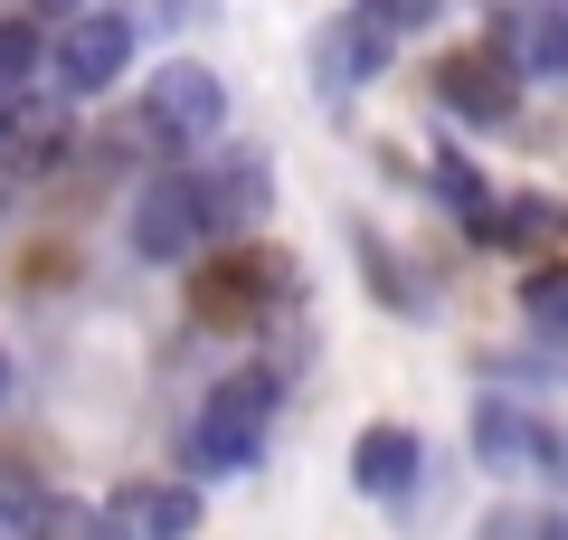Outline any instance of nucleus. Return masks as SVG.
<instances>
[{
  "mask_svg": "<svg viewBox=\"0 0 568 540\" xmlns=\"http://www.w3.org/2000/svg\"><path fill=\"white\" fill-rule=\"evenodd\" d=\"M474 456H484L493 474H549V483H568L559 427H540L530 408H511V399H484V408H474Z\"/></svg>",
  "mask_w": 568,
  "mask_h": 540,
  "instance_id": "7",
  "label": "nucleus"
},
{
  "mask_svg": "<svg viewBox=\"0 0 568 540\" xmlns=\"http://www.w3.org/2000/svg\"><path fill=\"white\" fill-rule=\"evenodd\" d=\"M436 190H446V200H455V219H465L474 238H493V209H503V200H493V180L474 171V161L455 152V142H446V152H436Z\"/></svg>",
  "mask_w": 568,
  "mask_h": 540,
  "instance_id": "13",
  "label": "nucleus"
},
{
  "mask_svg": "<svg viewBox=\"0 0 568 540\" xmlns=\"http://www.w3.org/2000/svg\"><path fill=\"white\" fill-rule=\"evenodd\" d=\"M142 133L162 142L171 161L181 152H219V133H227V86L209 77L200 58H162L152 67V86H142Z\"/></svg>",
  "mask_w": 568,
  "mask_h": 540,
  "instance_id": "2",
  "label": "nucleus"
},
{
  "mask_svg": "<svg viewBox=\"0 0 568 540\" xmlns=\"http://www.w3.org/2000/svg\"><path fill=\"white\" fill-rule=\"evenodd\" d=\"M530 77H568V0H540L530 10Z\"/></svg>",
  "mask_w": 568,
  "mask_h": 540,
  "instance_id": "15",
  "label": "nucleus"
},
{
  "mask_svg": "<svg viewBox=\"0 0 568 540\" xmlns=\"http://www.w3.org/2000/svg\"><path fill=\"white\" fill-rule=\"evenodd\" d=\"M369 10H379V20H388V29H398V39H407V29H426V20H436V10H446V0H369Z\"/></svg>",
  "mask_w": 568,
  "mask_h": 540,
  "instance_id": "20",
  "label": "nucleus"
},
{
  "mask_svg": "<svg viewBox=\"0 0 568 540\" xmlns=\"http://www.w3.org/2000/svg\"><path fill=\"white\" fill-rule=\"evenodd\" d=\"M275 399H284L275 370H265V360H237V370L200 399V418H190V474H246L256 446H265Z\"/></svg>",
  "mask_w": 568,
  "mask_h": 540,
  "instance_id": "1",
  "label": "nucleus"
},
{
  "mask_svg": "<svg viewBox=\"0 0 568 540\" xmlns=\"http://www.w3.org/2000/svg\"><path fill=\"white\" fill-rule=\"evenodd\" d=\"M521 313H530V332L568 341V266H540V276L521 284Z\"/></svg>",
  "mask_w": 568,
  "mask_h": 540,
  "instance_id": "17",
  "label": "nucleus"
},
{
  "mask_svg": "<svg viewBox=\"0 0 568 540\" xmlns=\"http://www.w3.org/2000/svg\"><path fill=\"white\" fill-rule=\"evenodd\" d=\"M388 58H398V29L369 0H351L342 20H323V39H313V86L323 96H361L369 77H388Z\"/></svg>",
  "mask_w": 568,
  "mask_h": 540,
  "instance_id": "4",
  "label": "nucleus"
},
{
  "mask_svg": "<svg viewBox=\"0 0 568 540\" xmlns=\"http://www.w3.org/2000/svg\"><path fill=\"white\" fill-rule=\"evenodd\" d=\"M67 152V114L39 96H0V161H20V171H39V161Z\"/></svg>",
  "mask_w": 568,
  "mask_h": 540,
  "instance_id": "12",
  "label": "nucleus"
},
{
  "mask_svg": "<svg viewBox=\"0 0 568 540\" xmlns=\"http://www.w3.org/2000/svg\"><path fill=\"white\" fill-rule=\"evenodd\" d=\"M209 294H200V313L209 322H237V313H265V303L284 294V266L275 257H227V266H209Z\"/></svg>",
  "mask_w": 568,
  "mask_h": 540,
  "instance_id": "11",
  "label": "nucleus"
},
{
  "mask_svg": "<svg viewBox=\"0 0 568 540\" xmlns=\"http://www.w3.org/2000/svg\"><path fill=\"white\" fill-rule=\"evenodd\" d=\"M209 238V209H200V171H162V180H142V200H133V257L142 266H181L190 247Z\"/></svg>",
  "mask_w": 568,
  "mask_h": 540,
  "instance_id": "3",
  "label": "nucleus"
},
{
  "mask_svg": "<svg viewBox=\"0 0 568 540\" xmlns=\"http://www.w3.org/2000/svg\"><path fill=\"white\" fill-rule=\"evenodd\" d=\"M0 389H10V360H0Z\"/></svg>",
  "mask_w": 568,
  "mask_h": 540,
  "instance_id": "22",
  "label": "nucleus"
},
{
  "mask_svg": "<svg viewBox=\"0 0 568 540\" xmlns=\"http://www.w3.org/2000/svg\"><path fill=\"white\" fill-rule=\"evenodd\" d=\"M123 67H133V20H123V10H85V20H67L58 48H48L58 96H104V86H123Z\"/></svg>",
  "mask_w": 568,
  "mask_h": 540,
  "instance_id": "5",
  "label": "nucleus"
},
{
  "mask_svg": "<svg viewBox=\"0 0 568 540\" xmlns=\"http://www.w3.org/2000/svg\"><path fill=\"white\" fill-rule=\"evenodd\" d=\"M48 77V39L39 20H0V96H29Z\"/></svg>",
  "mask_w": 568,
  "mask_h": 540,
  "instance_id": "14",
  "label": "nucleus"
},
{
  "mask_svg": "<svg viewBox=\"0 0 568 540\" xmlns=\"http://www.w3.org/2000/svg\"><path fill=\"white\" fill-rule=\"evenodd\" d=\"M190 171H200L209 238H246V228L265 219V200H275V161L265 152H209V161H190Z\"/></svg>",
  "mask_w": 568,
  "mask_h": 540,
  "instance_id": "9",
  "label": "nucleus"
},
{
  "mask_svg": "<svg viewBox=\"0 0 568 540\" xmlns=\"http://www.w3.org/2000/svg\"><path fill=\"white\" fill-rule=\"evenodd\" d=\"M540 238H559V209H549V200H503L484 247H540Z\"/></svg>",
  "mask_w": 568,
  "mask_h": 540,
  "instance_id": "16",
  "label": "nucleus"
},
{
  "mask_svg": "<svg viewBox=\"0 0 568 540\" xmlns=\"http://www.w3.org/2000/svg\"><path fill=\"white\" fill-rule=\"evenodd\" d=\"M417 427H398V418H379V427H361V446H351V483H361L369 502H407L417 493Z\"/></svg>",
  "mask_w": 568,
  "mask_h": 540,
  "instance_id": "10",
  "label": "nucleus"
},
{
  "mask_svg": "<svg viewBox=\"0 0 568 540\" xmlns=\"http://www.w3.org/2000/svg\"><path fill=\"white\" fill-rule=\"evenodd\" d=\"M436 104H446L455 123H511L521 114V67H511L503 48H455V58L436 67Z\"/></svg>",
  "mask_w": 568,
  "mask_h": 540,
  "instance_id": "8",
  "label": "nucleus"
},
{
  "mask_svg": "<svg viewBox=\"0 0 568 540\" xmlns=\"http://www.w3.org/2000/svg\"><path fill=\"white\" fill-rule=\"evenodd\" d=\"M48 512V493H29V483H0V540H29Z\"/></svg>",
  "mask_w": 568,
  "mask_h": 540,
  "instance_id": "19",
  "label": "nucleus"
},
{
  "mask_svg": "<svg viewBox=\"0 0 568 540\" xmlns=\"http://www.w3.org/2000/svg\"><path fill=\"white\" fill-rule=\"evenodd\" d=\"M29 10H39V20H85L95 0H29Z\"/></svg>",
  "mask_w": 568,
  "mask_h": 540,
  "instance_id": "21",
  "label": "nucleus"
},
{
  "mask_svg": "<svg viewBox=\"0 0 568 540\" xmlns=\"http://www.w3.org/2000/svg\"><path fill=\"white\" fill-rule=\"evenodd\" d=\"M29 540H95V502L48 493V512H39V531H29Z\"/></svg>",
  "mask_w": 568,
  "mask_h": 540,
  "instance_id": "18",
  "label": "nucleus"
},
{
  "mask_svg": "<svg viewBox=\"0 0 568 540\" xmlns=\"http://www.w3.org/2000/svg\"><path fill=\"white\" fill-rule=\"evenodd\" d=\"M200 531V493L162 474H133L95 502V540H190Z\"/></svg>",
  "mask_w": 568,
  "mask_h": 540,
  "instance_id": "6",
  "label": "nucleus"
}]
</instances>
